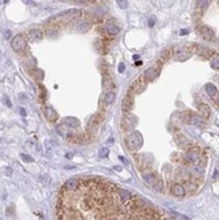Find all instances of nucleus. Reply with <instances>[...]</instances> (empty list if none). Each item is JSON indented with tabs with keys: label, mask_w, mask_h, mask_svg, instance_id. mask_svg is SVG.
<instances>
[{
	"label": "nucleus",
	"mask_w": 219,
	"mask_h": 220,
	"mask_svg": "<svg viewBox=\"0 0 219 220\" xmlns=\"http://www.w3.org/2000/svg\"><path fill=\"white\" fill-rule=\"evenodd\" d=\"M148 25H149V26L155 25V19H149V20H148Z\"/></svg>",
	"instance_id": "obj_37"
},
{
	"label": "nucleus",
	"mask_w": 219,
	"mask_h": 220,
	"mask_svg": "<svg viewBox=\"0 0 219 220\" xmlns=\"http://www.w3.org/2000/svg\"><path fill=\"white\" fill-rule=\"evenodd\" d=\"M65 169H66V170H71V169H75V166H71V165H66V166H65Z\"/></svg>",
	"instance_id": "obj_39"
},
{
	"label": "nucleus",
	"mask_w": 219,
	"mask_h": 220,
	"mask_svg": "<svg viewBox=\"0 0 219 220\" xmlns=\"http://www.w3.org/2000/svg\"><path fill=\"white\" fill-rule=\"evenodd\" d=\"M170 191H172V194L174 196H178V198H181L186 194V190H185V187L182 186V184H179V183H174L172 188H170Z\"/></svg>",
	"instance_id": "obj_11"
},
{
	"label": "nucleus",
	"mask_w": 219,
	"mask_h": 220,
	"mask_svg": "<svg viewBox=\"0 0 219 220\" xmlns=\"http://www.w3.org/2000/svg\"><path fill=\"white\" fill-rule=\"evenodd\" d=\"M187 33H189V29H181L179 30V34H181V36H186Z\"/></svg>",
	"instance_id": "obj_34"
},
{
	"label": "nucleus",
	"mask_w": 219,
	"mask_h": 220,
	"mask_svg": "<svg viewBox=\"0 0 219 220\" xmlns=\"http://www.w3.org/2000/svg\"><path fill=\"white\" fill-rule=\"evenodd\" d=\"M56 131H57V133L61 135V136H63V137H67V135L70 133V131L66 128V125H65L63 123H62V124H60L58 127H57Z\"/></svg>",
	"instance_id": "obj_24"
},
{
	"label": "nucleus",
	"mask_w": 219,
	"mask_h": 220,
	"mask_svg": "<svg viewBox=\"0 0 219 220\" xmlns=\"http://www.w3.org/2000/svg\"><path fill=\"white\" fill-rule=\"evenodd\" d=\"M214 178H219V173H214Z\"/></svg>",
	"instance_id": "obj_47"
},
{
	"label": "nucleus",
	"mask_w": 219,
	"mask_h": 220,
	"mask_svg": "<svg viewBox=\"0 0 219 220\" xmlns=\"http://www.w3.org/2000/svg\"><path fill=\"white\" fill-rule=\"evenodd\" d=\"M191 174L194 175L195 178H202L203 177V174H205V170L202 166H198V165H195L194 168L191 169Z\"/></svg>",
	"instance_id": "obj_23"
},
{
	"label": "nucleus",
	"mask_w": 219,
	"mask_h": 220,
	"mask_svg": "<svg viewBox=\"0 0 219 220\" xmlns=\"http://www.w3.org/2000/svg\"><path fill=\"white\" fill-rule=\"evenodd\" d=\"M119 158H120V161H121V162H123V164H124V165H127V164H128V161H127V158H125V157H123V156H120Z\"/></svg>",
	"instance_id": "obj_36"
},
{
	"label": "nucleus",
	"mask_w": 219,
	"mask_h": 220,
	"mask_svg": "<svg viewBox=\"0 0 219 220\" xmlns=\"http://www.w3.org/2000/svg\"><path fill=\"white\" fill-rule=\"evenodd\" d=\"M135 65H136V66H140V65H143V62H141V61H136V62H135Z\"/></svg>",
	"instance_id": "obj_44"
},
{
	"label": "nucleus",
	"mask_w": 219,
	"mask_h": 220,
	"mask_svg": "<svg viewBox=\"0 0 219 220\" xmlns=\"http://www.w3.org/2000/svg\"><path fill=\"white\" fill-rule=\"evenodd\" d=\"M218 105H219V96H218Z\"/></svg>",
	"instance_id": "obj_50"
},
{
	"label": "nucleus",
	"mask_w": 219,
	"mask_h": 220,
	"mask_svg": "<svg viewBox=\"0 0 219 220\" xmlns=\"http://www.w3.org/2000/svg\"><path fill=\"white\" fill-rule=\"evenodd\" d=\"M11 37V33L10 32H6V38H10Z\"/></svg>",
	"instance_id": "obj_45"
},
{
	"label": "nucleus",
	"mask_w": 219,
	"mask_h": 220,
	"mask_svg": "<svg viewBox=\"0 0 219 220\" xmlns=\"http://www.w3.org/2000/svg\"><path fill=\"white\" fill-rule=\"evenodd\" d=\"M90 26H91V24L89 23V21H79V23H78V25L75 26V28H77L78 32L85 33V32H87V30L90 29Z\"/></svg>",
	"instance_id": "obj_22"
},
{
	"label": "nucleus",
	"mask_w": 219,
	"mask_h": 220,
	"mask_svg": "<svg viewBox=\"0 0 219 220\" xmlns=\"http://www.w3.org/2000/svg\"><path fill=\"white\" fill-rule=\"evenodd\" d=\"M117 195L120 198V202H123V203H128L129 200H132V194L128 190H124V188H120L117 191Z\"/></svg>",
	"instance_id": "obj_13"
},
{
	"label": "nucleus",
	"mask_w": 219,
	"mask_h": 220,
	"mask_svg": "<svg viewBox=\"0 0 219 220\" xmlns=\"http://www.w3.org/2000/svg\"><path fill=\"white\" fill-rule=\"evenodd\" d=\"M133 58L137 61V59H139V54H135V55H133Z\"/></svg>",
	"instance_id": "obj_48"
},
{
	"label": "nucleus",
	"mask_w": 219,
	"mask_h": 220,
	"mask_svg": "<svg viewBox=\"0 0 219 220\" xmlns=\"http://www.w3.org/2000/svg\"><path fill=\"white\" fill-rule=\"evenodd\" d=\"M71 157H73V153H66V158H69V160H70Z\"/></svg>",
	"instance_id": "obj_41"
},
{
	"label": "nucleus",
	"mask_w": 219,
	"mask_h": 220,
	"mask_svg": "<svg viewBox=\"0 0 219 220\" xmlns=\"http://www.w3.org/2000/svg\"><path fill=\"white\" fill-rule=\"evenodd\" d=\"M107 142H108V144H112V142H113V138H112V137H111V138H108V140H107Z\"/></svg>",
	"instance_id": "obj_46"
},
{
	"label": "nucleus",
	"mask_w": 219,
	"mask_h": 220,
	"mask_svg": "<svg viewBox=\"0 0 219 220\" xmlns=\"http://www.w3.org/2000/svg\"><path fill=\"white\" fill-rule=\"evenodd\" d=\"M187 123L191 125H197V127H202L203 125V119L198 116V115H190L187 119Z\"/></svg>",
	"instance_id": "obj_17"
},
{
	"label": "nucleus",
	"mask_w": 219,
	"mask_h": 220,
	"mask_svg": "<svg viewBox=\"0 0 219 220\" xmlns=\"http://www.w3.org/2000/svg\"><path fill=\"white\" fill-rule=\"evenodd\" d=\"M145 86H147L145 81H144L143 78H139L132 83V85H131L129 91L132 92V94H140V92H143L144 90H145Z\"/></svg>",
	"instance_id": "obj_4"
},
{
	"label": "nucleus",
	"mask_w": 219,
	"mask_h": 220,
	"mask_svg": "<svg viewBox=\"0 0 219 220\" xmlns=\"http://www.w3.org/2000/svg\"><path fill=\"white\" fill-rule=\"evenodd\" d=\"M20 157H21V160L25 161V162H33V157H30V156H28V154H25V153H21Z\"/></svg>",
	"instance_id": "obj_30"
},
{
	"label": "nucleus",
	"mask_w": 219,
	"mask_h": 220,
	"mask_svg": "<svg viewBox=\"0 0 219 220\" xmlns=\"http://www.w3.org/2000/svg\"><path fill=\"white\" fill-rule=\"evenodd\" d=\"M117 6H119L120 8H127V7H128V2L121 0V2H117Z\"/></svg>",
	"instance_id": "obj_33"
},
{
	"label": "nucleus",
	"mask_w": 219,
	"mask_h": 220,
	"mask_svg": "<svg viewBox=\"0 0 219 220\" xmlns=\"http://www.w3.org/2000/svg\"><path fill=\"white\" fill-rule=\"evenodd\" d=\"M185 160L189 162V164H194V162L198 161V152L197 150H187L185 153Z\"/></svg>",
	"instance_id": "obj_15"
},
{
	"label": "nucleus",
	"mask_w": 219,
	"mask_h": 220,
	"mask_svg": "<svg viewBox=\"0 0 219 220\" xmlns=\"http://www.w3.org/2000/svg\"><path fill=\"white\" fill-rule=\"evenodd\" d=\"M57 32H58L57 26H54V28H52V26H48V28H46V34H57Z\"/></svg>",
	"instance_id": "obj_31"
},
{
	"label": "nucleus",
	"mask_w": 219,
	"mask_h": 220,
	"mask_svg": "<svg viewBox=\"0 0 219 220\" xmlns=\"http://www.w3.org/2000/svg\"><path fill=\"white\" fill-rule=\"evenodd\" d=\"M20 96H21V100H24V99H27V95H24V94H20Z\"/></svg>",
	"instance_id": "obj_43"
},
{
	"label": "nucleus",
	"mask_w": 219,
	"mask_h": 220,
	"mask_svg": "<svg viewBox=\"0 0 219 220\" xmlns=\"http://www.w3.org/2000/svg\"><path fill=\"white\" fill-rule=\"evenodd\" d=\"M125 145L129 150H136L143 145V136L139 132H132L125 137Z\"/></svg>",
	"instance_id": "obj_1"
},
{
	"label": "nucleus",
	"mask_w": 219,
	"mask_h": 220,
	"mask_svg": "<svg viewBox=\"0 0 219 220\" xmlns=\"http://www.w3.org/2000/svg\"><path fill=\"white\" fill-rule=\"evenodd\" d=\"M160 74V69L159 67H151V69H147L143 74V79L144 81H153L156 77H159Z\"/></svg>",
	"instance_id": "obj_6"
},
{
	"label": "nucleus",
	"mask_w": 219,
	"mask_h": 220,
	"mask_svg": "<svg viewBox=\"0 0 219 220\" xmlns=\"http://www.w3.org/2000/svg\"><path fill=\"white\" fill-rule=\"evenodd\" d=\"M205 90H206V92H207V95L211 96V98H214V96L218 94V89L215 87V85H213V83H206Z\"/></svg>",
	"instance_id": "obj_21"
},
{
	"label": "nucleus",
	"mask_w": 219,
	"mask_h": 220,
	"mask_svg": "<svg viewBox=\"0 0 219 220\" xmlns=\"http://www.w3.org/2000/svg\"><path fill=\"white\" fill-rule=\"evenodd\" d=\"M63 124L67 127L70 129H77L79 128V121H78V119L75 117H66L63 120Z\"/></svg>",
	"instance_id": "obj_14"
},
{
	"label": "nucleus",
	"mask_w": 219,
	"mask_h": 220,
	"mask_svg": "<svg viewBox=\"0 0 219 220\" xmlns=\"http://www.w3.org/2000/svg\"><path fill=\"white\" fill-rule=\"evenodd\" d=\"M117 70H119V73H123L124 70H125V66H124V63H120V65H119V67H117Z\"/></svg>",
	"instance_id": "obj_35"
},
{
	"label": "nucleus",
	"mask_w": 219,
	"mask_h": 220,
	"mask_svg": "<svg viewBox=\"0 0 219 220\" xmlns=\"http://www.w3.org/2000/svg\"><path fill=\"white\" fill-rule=\"evenodd\" d=\"M81 186V181L79 179H75V178H70L66 181V183H65V188H66L67 191H77L78 188H79Z\"/></svg>",
	"instance_id": "obj_8"
},
{
	"label": "nucleus",
	"mask_w": 219,
	"mask_h": 220,
	"mask_svg": "<svg viewBox=\"0 0 219 220\" xmlns=\"http://www.w3.org/2000/svg\"><path fill=\"white\" fill-rule=\"evenodd\" d=\"M104 32L110 34V36H116V34L119 33V26L115 23H112V21H107V23L104 24Z\"/></svg>",
	"instance_id": "obj_9"
},
{
	"label": "nucleus",
	"mask_w": 219,
	"mask_h": 220,
	"mask_svg": "<svg viewBox=\"0 0 219 220\" xmlns=\"http://www.w3.org/2000/svg\"><path fill=\"white\" fill-rule=\"evenodd\" d=\"M132 102H133V95L129 94L125 96L123 99V102H121V109H123V112H129L131 111V107H132Z\"/></svg>",
	"instance_id": "obj_12"
},
{
	"label": "nucleus",
	"mask_w": 219,
	"mask_h": 220,
	"mask_svg": "<svg viewBox=\"0 0 219 220\" xmlns=\"http://www.w3.org/2000/svg\"><path fill=\"white\" fill-rule=\"evenodd\" d=\"M209 3L210 2H207V0H206V2H197V6L201 7V8H206V7L209 6Z\"/></svg>",
	"instance_id": "obj_32"
},
{
	"label": "nucleus",
	"mask_w": 219,
	"mask_h": 220,
	"mask_svg": "<svg viewBox=\"0 0 219 220\" xmlns=\"http://www.w3.org/2000/svg\"><path fill=\"white\" fill-rule=\"evenodd\" d=\"M20 113H21V116H25V115H27V112H25L24 108H20Z\"/></svg>",
	"instance_id": "obj_40"
},
{
	"label": "nucleus",
	"mask_w": 219,
	"mask_h": 220,
	"mask_svg": "<svg viewBox=\"0 0 219 220\" xmlns=\"http://www.w3.org/2000/svg\"><path fill=\"white\" fill-rule=\"evenodd\" d=\"M115 98H116L115 92L113 91H107L106 94L103 95V102L106 103L107 105H110V104H112L113 102H115Z\"/></svg>",
	"instance_id": "obj_19"
},
{
	"label": "nucleus",
	"mask_w": 219,
	"mask_h": 220,
	"mask_svg": "<svg viewBox=\"0 0 219 220\" xmlns=\"http://www.w3.org/2000/svg\"><path fill=\"white\" fill-rule=\"evenodd\" d=\"M44 112H45V116H46V119H48L49 121H54V120H57V119H58V115H57V112H56L52 107H46Z\"/></svg>",
	"instance_id": "obj_18"
},
{
	"label": "nucleus",
	"mask_w": 219,
	"mask_h": 220,
	"mask_svg": "<svg viewBox=\"0 0 219 220\" xmlns=\"http://www.w3.org/2000/svg\"><path fill=\"white\" fill-rule=\"evenodd\" d=\"M25 45H27V41H25L24 36H21V34L15 36L13 38H12V41H11V46H12V49H13L15 51L23 50L25 47Z\"/></svg>",
	"instance_id": "obj_3"
},
{
	"label": "nucleus",
	"mask_w": 219,
	"mask_h": 220,
	"mask_svg": "<svg viewBox=\"0 0 219 220\" xmlns=\"http://www.w3.org/2000/svg\"><path fill=\"white\" fill-rule=\"evenodd\" d=\"M173 54H174V58H176L177 61H186V59H189L190 57H191V51L189 47H186V46H174L173 47Z\"/></svg>",
	"instance_id": "obj_2"
},
{
	"label": "nucleus",
	"mask_w": 219,
	"mask_h": 220,
	"mask_svg": "<svg viewBox=\"0 0 219 220\" xmlns=\"http://www.w3.org/2000/svg\"><path fill=\"white\" fill-rule=\"evenodd\" d=\"M7 174H8V175H11V174H12V170H11V168H7Z\"/></svg>",
	"instance_id": "obj_42"
},
{
	"label": "nucleus",
	"mask_w": 219,
	"mask_h": 220,
	"mask_svg": "<svg viewBox=\"0 0 219 220\" xmlns=\"http://www.w3.org/2000/svg\"><path fill=\"white\" fill-rule=\"evenodd\" d=\"M198 108H199V113H201V117L203 119H209L210 117V115H211V111H210V107L207 104H199L198 105Z\"/></svg>",
	"instance_id": "obj_16"
},
{
	"label": "nucleus",
	"mask_w": 219,
	"mask_h": 220,
	"mask_svg": "<svg viewBox=\"0 0 219 220\" xmlns=\"http://www.w3.org/2000/svg\"><path fill=\"white\" fill-rule=\"evenodd\" d=\"M141 177H143V179H144V181H145L148 184H152V186H155L156 182L159 181L157 175H156L155 173H153L152 170H143Z\"/></svg>",
	"instance_id": "obj_5"
},
{
	"label": "nucleus",
	"mask_w": 219,
	"mask_h": 220,
	"mask_svg": "<svg viewBox=\"0 0 219 220\" xmlns=\"http://www.w3.org/2000/svg\"><path fill=\"white\" fill-rule=\"evenodd\" d=\"M170 54H172V50H170V49L164 50L163 53H161V55H160V61H161V62H165V61H168V59L170 58Z\"/></svg>",
	"instance_id": "obj_26"
},
{
	"label": "nucleus",
	"mask_w": 219,
	"mask_h": 220,
	"mask_svg": "<svg viewBox=\"0 0 219 220\" xmlns=\"http://www.w3.org/2000/svg\"><path fill=\"white\" fill-rule=\"evenodd\" d=\"M115 170H120L121 171V168H120V166H115Z\"/></svg>",
	"instance_id": "obj_49"
},
{
	"label": "nucleus",
	"mask_w": 219,
	"mask_h": 220,
	"mask_svg": "<svg viewBox=\"0 0 219 220\" xmlns=\"http://www.w3.org/2000/svg\"><path fill=\"white\" fill-rule=\"evenodd\" d=\"M4 102H6V104L8 105V107H11V102H10V100H8V98H7V96H4Z\"/></svg>",
	"instance_id": "obj_38"
},
{
	"label": "nucleus",
	"mask_w": 219,
	"mask_h": 220,
	"mask_svg": "<svg viewBox=\"0 0 219 220\" xmlns=\"http://www.w3.org/2000/svg\"><path fill=\"white\" fill-rule=\"evenodd\" d=\"M110 85H111V78L108 75H104L103 77V89H108Z\"/></svg>",
	"instance_id": "obj_27"
},
{
	"label": "nucleus",
	"mask_w": 219,
	"mask_h": 220,
	"mask_svg": "<svg viewBox=\"0 0 219 220\" xmlns=\"http://www.w3.org/2000/svg\"><path fill=\"white\" fill-rule=\"evenodd\" d=\"M218 3H219V2H218Z\"/></svg>",
	"instance_id": "obj_51"
},
{
	"label": "nucleus",
	"mask_w": 219,
	"mask_h": 220,
	"mask_svg": "<svg viewBox=\"0 0 219 220\" xmlns=\"http://www.w3.org/2000/svg\"><path fill=\"white\" fill-rule=\"evenodd\" d=\"M210 65L214 70H219V54H214L210 58Z\"/></svg>",
	"instance_id": "obj_25"
},
{
	"label": "nucleus",
	"mask_w": 219,
	"mask_h": 220,
	"mask_svg": "<svg viewBox=\"0 0 219 220\" xmlns=\"http://www.w3.org/2000/svg\"><path fill=\"white\" fill-rule=\"evenodd\" d=\"M108 154H110V150H108L107 148H102V149L99 150V157H100V158H106Z\"/></svg>",
	"instance_id": "obj_28"
},
{
	"label": "nucleus",
	"mask_w": 219,
	"mask_h": 220,
	"mask_svg": "<svg viewBox=\"0 0 219 220\" xmlns=\"http://www.w3.org/2000/svg\"><path fill=\"white\" fill-rule=\"evenodd\" d=\"M193 50H194L198 55L203 57V58H207L209 55H214V54H213V51L210 50L209 47H205V46H201V45H195L194 47H193Z\"/></svg>",
	"instance_id": "obj_10"
},
{
	"label": "nucleus",
	"mask_w": 219,
	"mask_h": 220,
	"mask_svg": "<svg viewBox=\"0 0 219 220\" xmlns=\"http://www.w3.org/2000/svg\"><path fill=\"white\" fill-rule=\"evenodd\" d=\"M199 33H201V36H202L205 40H213L214 37H215V32L210 28V26L207 25H203V26H201L199 28Z\"/></svg>",
	"instance_id": "obj_7"
},
{
	"label": "nucleus",
	"mask_w": 219,
	"mask_h": 220,
	"mask_svg": "<svg viewBox=\"0 0 219 220\" xmlns=\"http://www.w3.org/2000/svg\"><path fill=\"white\" fill-rule=\"evenodd\" d=\"M185 190H186V191H195V190H197V187H195V184H193V182L187 181Z\"/></svg>",
	"instance_id": "obj_29"
},
{
	"label": "nucleus",
	"mask_w": 219,
	"mask_h": 220,
	"mask_svg": "<svg viewBox=\"0 0 219 220\" xmlns=\"http://www.w3.org/2000/svg\"><path fill=\"white\" fill-rule=\"evenodd\" d=\"M29 37L32 38L33 41H41L44 34H42L41 30H38V29H30L29 30Z\"/></svg>",
	"instance_id": "obj_20"
}]
</instances>
